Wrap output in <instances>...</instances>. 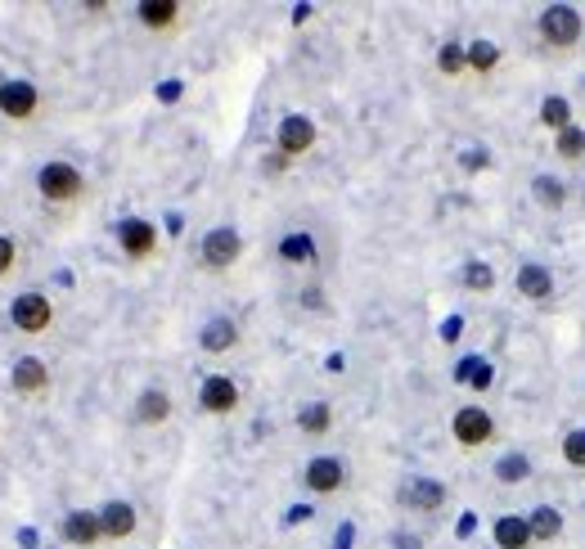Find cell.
Listing matches in <instances>:
<instances>
[{
	"label": "cell",
	"instance_id": "obj_31",
	"mask_svg": "<svg viewBox=\"0 0 585 549\" xmlns=\"http://www.w3.org/2000/svg\"><path fill=\"white\" fill-rule=\"evenodd\" d=\"M563 459L572 468H585V428H576V432L563 437Z\"/></svg>",
	"mask_w": 585,
	"mask_h": 549
},
{
	"label": "cell",
	"instance_id": "obj_32",
	"mask_svg": "<svg viewBox=\"0 0 585 549\" xmlns=\"http://www.w3.org/2000/svg\"><path fill=\"white\" fill-rule=\"evenodd\" d=\"M14 239H9V234H0V275H9V270H14Z\"/></svg>",
	"mask_w": 585,
	"mask_h": 549
},
{
	"label": "cell",
	"instance_id": "obj_4",
	"mask_svg": "<svg viewBox=\"0 0 585 549\" xmlns=\"http://www.w3.org/2000/svg\"><path fill=\"white\" fill-rule=\"evenodd\" d=\"M450 437L464 450H482L486 441L495 437V419L482 405H464V410H455V419H450Z\"/></svg>",
	"mask_w": 585,
	"mask_h": 549
},
{
	"label": "cell",
	"instance_id": "obj_22",
	"mask_svg": "<svg viewBox=\"0 0 585 549\" xmlns=\"http://www.w3.org/2000/svg\"><path fill=\"white\" fill-rule=\"evenodd\" d=\"M540 126L545 131H567L572 126V99H563V95H545L540 99Z\"/></svg>",
	"mask_w": 585,
	"mask_h": 549
},
{
	"label": "cell",
	"instance_id": "obj_19",
	"mask_svg": "<svg viewBox=\"0 0 585 549\" xmlns=\"http://www.w3.org/2000/svg\"><path fill=\"white\" fill-rule=\"evenodd\" d=\"M527 522H531V540H536V545H554V540L563 536V513H558L554 504H536V509L527 513Z\"/></svg>",
	"mask_w": 585,
	"mask_h": 549
},
{
	"label": "cell",
	"instance_id": "obj_18",
	"mask_svg": "<svg viewBox=\"0 0 585 549\" xmlns=\"http://www.w3.org/2000/svg\"><path fill=\"white\" fill-rule=\"evenodd\" d=\"M518 293L531 297V302H545V297H554V270L540 266V261H527V266L518 270Z\"/></svg>",
	"mask_w": 585,
	"mask_h": 549
},
{
	"label": "cell",
	"instance_id": "obj_8",
	"mask_svg": "<svg viewBox=\"0 0 585 549\" xmlns=\"http://www.w3.org/2000/svg\"><path fill=\"white\" fill-rule=\"evenodd\" d=\"M198 410L203 414H234L239 410V383L230 374H207L198 387Z\"/></svg>",
	"mask_w": 585,
	"mask_h": 549
},
{
	"label": "cell",
	"instance_id": "obj_3",
	"mask_svg": "<svg viewBox=\"0 0 585 549\" xmlns=\"http://www.w3.org/2000/svg\"><path fill=\"white\" fill-rule=\"evenodd\" d=\"M239 252H243V239H239V230H230V225H216V230H207L203 234V248H198V261H203L207 270H230L234 261H239Z\"/></svg>",
	"mask_w": 585,
	"mask_h": 549
},
{
	"label": "cell",
	"instance_id": "obj_13",
	"mask_svg": "<svg viewBox=\"0 0 585 549\" xmlns=\"http://www.w3.org/2000/svg\"><path fill=\"white\" fill-rule=\"evenodd\" d=\"M491 540H495V549H527V545H536V540H531L527 513H504V518H495L491 522Z\"/></svg>",
	"mask_w": 585,
	"mask_h": 549
},
{
	"label": "cell",
	"instance_id": "obj_5",
	"mask_svg": "<svg viewBox=\"0 0 585 549\" xmlns=\"http://www.w3.org/2000/svg\"><path fill=\"white\" fill-rule=\"evenodd\" d=\"M9 320H14L18 333H45L54 320V306L45 293H18L14 306H9Z\"/></svg>",
	"mask_w": 585,
	"mask_h": 549
},
{
	"label": "cell",
	"instance_id": "obj_16",
	"mask_svg": "<svg viewBox=\"0 0 585 549\" xmlns=\"http://www.w3.org/2000/svg\"><path fill=\"white\" fill-rule=\"evenodd\" d=\"M401 500L410 504L414 513H437L441 504H446V486H441L437 477H414V482L401 491Z\"/></svg>",
	"mask_w": 585,
	"mask_h": 549
},
{
	"label": "cell",
	"instance_id": "obj_30",
	"mask_svg": "<svg viewBox=\"0 0 585 549\" xmlns=\"http://www.w3.org/2000/svg\"><path fill=\"white\" fill-rule=\"evenodd\" d=\"M495 63H500V45H495V41H473V45H468V68H473V72H482V77H486Z\"/></svg>",
	"mask_w": 585,
	"mask_h": 549
},
{
	"label": "cell",
	"instance_id": "obj_29",
	"mask_svg": "<svg viewBox=\"0 0 585 549\" xmlns=\"http://www.w3.org/2000/svg\"><path fill=\"white\" fill-rule=\"evenodd\" d=\"M464 288L468 293H491L495 288V270H491V261H468L464 266Z\"/></svg>",
	"mask_w": 585,
	"mask_h": 549
},
{
	"label": "cell",
	"instance_id": "obj_24",
	"mask_svg": "<svg viewBox=\"0 0 585 549\" xmlns=\"http://www.w3.org/2000/svg\"><path fill=\"white\" fill-rule=\"evenodd\" d=\"M495 477H500L504 486L527 482V477H531V459L522 455V450H509V455H500V459H495Z\"/></svg>",
	"mask_w": 585,
	"mask_h": 549
},
{
	"label": "cell",
	"instance_id": "obj_9",
	"mask_svg": "<svg viewBox=\"0 0 585 549\" xmlns=\"http://www.w3.org/2000/svg\"><path fill=\"white\" fill-rule=\"evenodd\" d=\"M117 243H122V252L131 261H144V257H153V248H158V230H153L144 216H126V221L117 225Z\"/></svg>",
	"mask_w": 585,
	"mask_h": 549
},
{
	"label": "cell",
	"instance_id": "obj_12",
	"mask_svg": "<svg viewBox=\"0 0 585 549\" xmlns=\"http://www.w3.org/2000/svg\"><path fill=\"white\" fill-rule=\"evenodd\" d=\"M9 383L23 396H41L45 387H50V365H45L41 356H18L14 369H9Z\"/></svg>",
	"mask_w": 585,
	"mask_h": 549
},
{
	"label": "cell",
	"instance_id": "obj_23",
	"mask_svg": "<svg viewBox=\"0 0 585 549\" xmlns=\"http://www.w3.org/2000/svg\"><path fill=\"white\" fill-rule=\"evenodd\" d=\"M135 14H140V23H144V27H153V32H167V27L176 23L180 5H176V0H144V5L135 9Z\"/></svg>",
	"mask_w": 585,
	"mask_h": 549
},
{
	"label": "cell",
	"instance_id": "obj_34",
	"mask_svg": "<svg viewBox=\"0 0 585 549\" xmlns=\"http://www.w3.org/2000/svg\"><path fill=\"white\" fill-rule=\"evenodd\" d=\"M158 95L167 99V104H171V99H180V81H162V86H158Z\"/></svg>",
	"mask_w": 585,
	"mask_h": 549
},
{
	"label": "cell",
	"instance_id": "obj_26",
	"mask_svg": "<svg viewBox=\"0 0 585 549\" xmlns=\"http://www.w3.org/2000/svg\"><path fill=\"white\" fill-rule=\"evenodd\" d=\"M554 153H558V158H563V162H576V158H585V131H581V126H567V131H558L554 135Z\"/></svg>",
	"mask_w": 585,
	"mask_h": 549
},
{
	"label": "cell",
	"instance_id": "obj_21",
	"mask_svg": "<svg viewBox=\"0 0 585 549\" xmlns=\"http://www.w3.org/2000/svg\"><path fill=\"white\" fill-rule=\"evenodd\" d=\"M279 261H293V266H315V239L302 230L284 234L279 239Z\"/></svg>",
	"mask_w": 585,
	"mask_h": 549
},
{
	"label": "cell",
	"instance_id": "obj_2",
	"mask_svg": "<svg viewBox=\"0 0 585 549\" xmlns=\"http://www.w3.org/2000/svg\"><path fill=\"white\" fill-rule=\"evenodd\" d=\"M536 23H540V41L549 50H572L581 41V9L576 5H549Z\"/></svg>",
	"mask_w": 585,
	"mask_h": 549
},
{
	"label": "cell",
	"instance_id": "obj_25",
	"mask_svg": "<svg viewBox=\"0 0 585 549\" xmlns=\"http://www.w3.org/2000/svg\"><path fill=\"white\" fill-rule=\"evenodd\" d=\"M531 194H536L540 207H563L567 203V185L558 176H536L531 180Z\"/></svg>",
	"mask_w": 585,
	"mask_h": 549
},
{
	"label": "cell",
	"instance_id": "obj_33",
	"mask_svg": "<svg viewBox=\"0 0 585 549\" xmlns=\"http://www.w3.org/2000/svg\"><path fill=\"white\" fill-rule=\"evenodd\" d=\"M486 162H491V153H486V149H468L464 153V171H482Z\"/></svg>",
	"mask_w": 585,
	"mask_h": 549
},
{
	"label": "cell",
	"instance_id": "obj_1",
	"mask_svg": "<svg viewBox=\"0 0 585 549\" xmlns=\"http://www.w3.org/2000/svg\"><path fill=\"white\" fill-rule=\"evenodd\" d=\"M36 194H41L45 203H77V198L86 194V176H81L72 162H45V167L36 171Z\"/></svg>",
	"mask_w": 585,
	"mask_h": 549
},
{
	"label": "cell",
	"instance_id": "obj_20",
	"mask_svg": "<svg viewBox=\"0 0 585 549\" xmlns=\"http://www.w3.org/2000/svg\"><path fill=\"white\" fill-rule=\"evenodd\" d=\"M297 428H302L306 437H324V432L333 428V405L329 401H306L302 410H297Z\"/></svg>",
	"mask_w": 585,
	"mask_h": 549
},
{
	"label": "cell",
	"instance_id": "obj_28",
	"mask_svg": "<svg viewBox=\"0 0 585 549\" xmlns=\"http://www.w3.org/2000/svg\"><path fill=\"white\" fill-rule=\"evenodd\" d=\"M437 68H441V77H459V72L468 68V45L446 41V45L437 50Z\"/></svg>",
	"mask_w": 585,
	"mask_h": 549
},
{
	"label": "cell",
	"instance_id": "obj_15",
	"mask_svg": "<svg viewBox=\"0 0 585 549\" xmlns=\"http://www.w3.org/2000/svg\"><path fill=\"white\" fill-rule=\"evenodd\" d=\"M131 414H135V423H144V428H158V423L171 419V396L162 392V387H144V392L135 396Z\"/></svg>",
	"mask_w": 585,
	"mask_h": 549
},
{
	"label": "cell",
	"instance_id": "obj_27",
	"mask_svg": "<svg viewBox=\"0 0 585 549\" xmlns=\"http://www.w3.org/2000/svg\"><path fill=\"white\" fill-rule=\"evenodd\" d=\"M455 378H459V383H468L473 392H486V387L495 383V369L486 365V360H464V365L455 369Z\"/></svg>",
	"mask_w": 585,
	"mask_h": 549
},
{
	"label": "cell",
	"instance_id": "obj_17",
	"mask_svg": "<svg viewBox=\"0 0 585 549\" xmlns=\"http://www.w3.org/2000/svg\"><path fill=\"white\" fill-rule=\"evenodd\" d=\"M239 342V324L225 320V315H216V320L203 324V333H198V347L207 351V356H225V351Z\"/></svg>",
	"mask_w": 585,
	"mask_h": 549
},
{
	"label": "cell",
	"instance_id": "obj_11",
	"mask_svg": "<svg viewBox=\"0 0 585 549\" xmlns=\"http://www.w3.org/2000/svg\"><path fill=\"white\" fill-rule=\"evenodd\" d=\"M59 536L68 540V545H77V549L99 545V540H104V527H99V513H95V509H72L68 518L59 522Z\"/></svg>",
	"mask_w": 585,
	"mask_h": 549
},
{
	"label": "cell",
	"instance_id": "obj_10",
	"mask_svg": "<svg viewBox=\"0 0 585 549\" xmlns=\"http://www.w3.org/2000/svg\"><path fill=\"white\" fill-rule=\"evenodd\" d=\"M275 140H279V153H284V158H302V153H311V144H315V122L302 117V113H288L284 122H279Z\"/></svg>",
	"mask_w": 585,
	"mask_h": 549
},
{
	"label": "cell",
	"instance_id": "obj_7",
	"mask_svg": "<svg viewBox=\"0 0 585 549\" xmlns=\"http://www.w3.org/2000/svg\"><path fill=\"white\" fill-rule=\"evenodd\" d=\"M302 482L311 495H333L347 486V464H342L338 455H315L311 464L302 468Z\"/></svg>",
	"mask_w": 585,
	"mask_h": 549
},
{
	"label": "cell",
	"instance_id": "obj_14",
	"mask_svg": "<svg viewBox=\"0 0 585 549\" xmlns=\"http://www.w3.org/2000/svg\"><path fill=\"white\" fill-rule=\"evenodd\" d=\"M99 527H104V540H126L135 527H140V518H135V504L108 500L104 509H99Z\"/></svg>",
	"mask_w": 585,
	"mask_h": 549
},
{
	"label": "cell",
	"instance_id": "obj_35",
	"mask_svg": "<svg viewBox=\"0 0 585 549\" xmlns=\"http://www.w3.org/2000/svg\"><path fill=\"white\" fill-rule=\"evenodd\" d=\"M392 545H396V549H423V540H419V536H405V531H401Z\"/></svg>",
	"mask_w": 585,
	"mask_h": 549
},
{
	"label": "cell",
	"instance_id": "obj_6",
	"mask_svg": "<svg viewBox=\"0 0 585 549\" xmlns=\"http://www.w3.org/2000/svg\"><path fill=\"white\" fill-rule=\"evenodd\" d=\"M36 108H41V90H36L32 81L14 77L0 86V117H9V122H32Z\"/></svg>",
	"mask_w": 585,
	"mask_h": 549
}]
</instances>
